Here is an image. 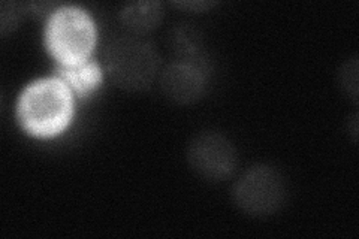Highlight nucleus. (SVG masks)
<instances>
[{
	"label": "nucleus",
	"mask_w": 359,
	"mask_h": 239,
	"mask_svg": "<svg viewBox=\"0 0 359 239\" xmlns=\"http://www.w3.org/2000/svg\"><path fill=\"white\" fill-rule=\"evenodd\" d=\"M71 116V92L59 78L42 79L32 84L22 93L18 104V118L22 128L36 136H51L62 132Z\"/></svg>",
	"instance_id": "nucleus-1"
},
{
	"label": "nucleus",
	"mask_w": 359,
	"mask_h": 239,
	"mask_svg": "<svg viewBox=\"0 0 359 239\" xmlns=\"http://www.w3.org/2000/svg\"><path fill=\"white\" fill-rule=\"evenodd\" d=\"M105 63L111 81L130 92L149 88L161 72L159 53L138 36L112 41L105 51Z\"/></svg>",
	"instance_id": "nucleus-2"
},
{
	"label": "nucleus",
	"mask_w": 359,
	"mask_h": 239,
	"mask_svg": "<svg viewBox=\"0 0 359 239\" xmlns=\"http://www.w3.org/2000/svg\"><path fill=\"white\" fill-rule=\"evenodd\" d=\"M95 41L93 21L83 9L66 6L53 13L47 27V47L60 64L87 62Z\"/></svg>",
	"instance_id": "nucleus-3"
},
{
	"label": "nucleus",
	"mask_w": 359,
	"mask_h": 239,
	"mask_svg": "<svg viewBox=\"0 0 359 239\" xmlns=\"http://www.w3.org/2000/svg\"><path fill=\"white\" fill-rule=\"evenodd\" d=\"M237 207L252 217H266L277 212L286 198L282 174L273 166L256 165L240 177L232 189Z\"/></svg>",
	"instance_id": "nucleus-4"
},
{
	"label": "nucleus",
	"mask_w": 359,
	"mask_h": 239,
	"mask_svg": "<svg viewBox=\"0 0 359 239\" xmlns=\"http://www.w3.org/2000/svg\"><path fill=\"white\" fill-rule=\"evenodd\" d=\"M187 161L199 177L210 181H223L237 170L238 154L224 135L202 132L189 144Z\"/></svg>",
	"instance_id": "nucleus-5"
},
{
	"label": "nucleus",
	"mask_w": 359,
	"mask_h": 239,
	"mask_svg": "<svg viewBox=\"0 0 359 239\" xmlns=\"http://www.w3.org/2000/svg\"><path fill=\"white\" fill-rule=\"evenodd\" d=\"M162 93L175 104H195L205 93V76L196 64L177 62L168 64L161 72Z\"/></svg>",
	"instance_id": "nucleus-6"
},
{
	"label": "nucleus",
	"mask_w": 359,
	"mask_h": 239,
	"mask_svg": "<svg viewBox=\"0 0 359 239\" xmlns=\"http://www.w3.org/2000/svg\"><path fill=\"white\" fill-rule=\"evenodd\" d=\"M163 17L159 2H135L123 8L120 20L132 35H144L161 25Z\"/></svg>",
	"instance_id": "nucleus-7"
},
{
	"label": "nucleus",
	"mask_w": 359,
	"mask_h": 239,
	"mask_svg": "<svg viewBox=\"0 0 359 239\" xmlns=\"http://www.w3.org/2000/svg\"><path fill=\"white\" fill-rule=\"evenodd\" d=\"M55 75L65 84L72 87L74 92L80 96H86L95 90L100 83V78H102L99 66L93 62H84L72 66L60 64L55 69Z\"/></svg>",
	"instance_id": "nucleus-8"
},
{
	"label": "nucleus",
	"mask_w": 359,
	"mask_h": 239,
	"mask_svg": "<svg viewBox=\"0 0 359 239\" xmlns=\"http://www.w3.org/2000/svg\"><path fill=\"white\" fill-rule=\"evenodd\" d=\"M339 86L347 97H351L355 104L358 102V59L353 55L347 60L339 74Z\"/></svg>",
	"instance_id": "nucleus-9"
},
{
	"label": "nucleus",
	"mask_w": 359,
	"mask_h": 239,
	"mask_svg": "<svg viewBox=\"0 0 359 239\" xmlns=\"http://www.w3.org/2000/svg\"><path fill=\"white\" fill-rule=\"evenodd\" d=\"M21 17V6L18 4L4 2L2 8H0V27H2V33L6 35L9 30H13Z\"/></svg>",
	"instance_id": "nucleus-10"
}]
</instances>
